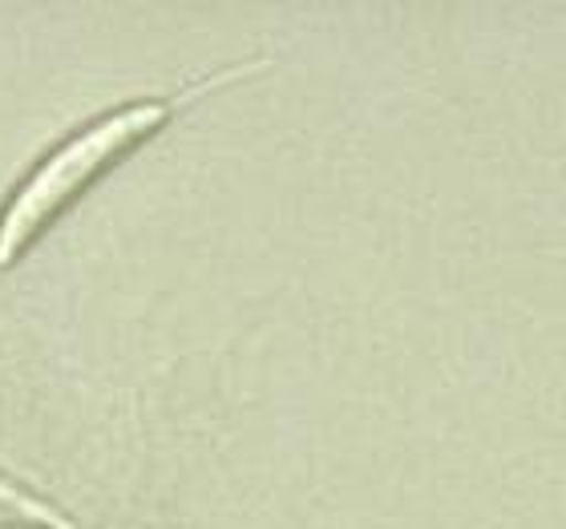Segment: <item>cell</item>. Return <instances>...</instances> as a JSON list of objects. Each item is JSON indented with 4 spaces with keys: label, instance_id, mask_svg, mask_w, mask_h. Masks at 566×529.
<instances>
[{
    "label": "cell",
    "instance_id": "obj_1",
    "mask_svg": "<svg viewBox=\"0 0 566 529\" xmlns=\"http://www.w3.org/2000/svg\"><path fill=\"white\" fill-rule=\"evenodd\" d=\"M166 114H170L166 102H138V106H126L118 114H109V118L94 121L85 134H77L61 150L49 154V162L36 166L33 178L24 182L21 194L12 199V207L0 219V263H9L106 166L118 162L122 154L134 150L142 138H150L166 121Z\"/></svg>",
    "mask_w": 566,
    "mask_h": 529
}]
</instances>
